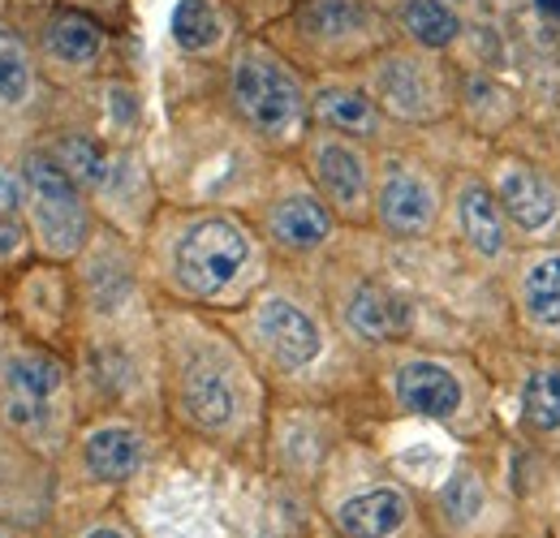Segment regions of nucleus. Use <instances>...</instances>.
<instances>
[{
	"label": "nucleus",
	"mask_w": 560,
	"mask_h": 538,
	"mask_svg": "<svg viewBox=\"0 0 560 538\" xmlns=\"http://www.w3.org/2000/svg\"><path fill=\"white\" fill-rule=\"evenodd\" d=\"M250 259V242L246 233L233 224V220H199L190 224L182 237H177V250H173V276L186 293L195 297H215L224 293L242 268Z\"/></svg>",
	"instance_id": "1"
},
{
	"label": "nucleus",
	"mask_w": 560,
	"mask_h": 538,
	"mask_svg": "<svg viewBox=\"0 0 560 538\" xmlns=\"http://www.w3.org/2000/svg\"><path fill=\"white\" fill-rule=\"evenodd\" d=\"M233 100H237L242 117L264 134H280L302 117V91H298L293 73L277 66L272 57H264V52H246L237 61Z\"/></svg>",
	"instance_id": "2"
},
{
	"label": "nucleus",
	"mask_w": 560,
	"mask_h": 538,
	"mask_svg": "<svg viewBox=\"0 0 560 538\" xmlns=\"http://www.w3.org/2000/svg\"><path fill=\"white\" fill-rule=\"evenodd\" d=\"M26 190H31V202H35L44 242L57 255H73L82 246V237H86V211H82L78 186L57 168V160L35 155L26 164Z\"/></svg>",
	"instance_id": "3"
},
{
	"label": "nucleus",
	"mask_w": 560,
	"mask_h": 538,
	"mask_svg": "<svg viewBox=\"0 0 560 538\" xmlns=\"http://www.w3.org/2000/svg\"><path fill=\"white\" fill-rule=\"evenodd\" d=\"M255 328H259V340L268 344V353L277 358L280 366H289V371H298V366H306V362L319 358V344L324 340H319L315 319L302 306L284 302V297H268L259 306Z\"/></svg>",
	"instance_id": "4"
},
{
	"label": "nucleus",
	"mask_w": 560,
	"mask_h": 538,
	"mask_svg": "<svg viewBox=\"0 0 560 538\" xmlns=\"http://www.w3.org/2000/svg\"><path fill=\"white\" fill-rule=\"evenodd\" d=\"M182 409L203 431L233 426V418H237V384L224 371V362L199 358V362L186 366V375H182Z\"/></svg>",
	"instance_id": "5"
},
{
	"label": "nucleus",
	"mask_w": 560,
	"mask_h": 538,
	"mask_svg": "<svg viewBox=\"0 0 560 538\" xmlns=\"http://www.w3.org/2000/svg\"><path fill=\"white\" fill-rule=\"evenodd\" d=\"M410 513L415 504L401 487H366L337 508L332 522L341 538H397L410 526Z\"/></svg>",
	"instance_id": "6"
},
{
	"label": "nucleus",
	"mask_w": 560,
	"mask_h": 538,
	"mask_svg": "<svg viewBox=\"0 0 560 538\" xmlns=\"http://www.w3.org/2000/svg\"><path fill=\"white\" fill-rule=\"evenodd\" d=\"M500 207H504V215H509L517 229L544 233V229L557 224L560 190L544 173H535V168H526V164H509V168L500 173Z\"/></svg>",
	"instance_id": "7"
},
{
	"label": "nucleus",
	"mask_w": 560,
	"mask_h": 538,
	"mask_svg": "<svg viewBox=\"0 0 560 538\" xmlns=\"http://www.w3.org/2000/svg\"><path fill=\"white\" fill-rule=\"evenodd\" d=\"M397 397L410 413L422 418H453L462 409V384L440 362H406L397 371Z\"/></svg>",
	"instance_id": "8"
},
{
	"label": "nucleus",
	"mask_w": 560,
	"mask_h": 538,
	"mask_svg": "<svg viewBox=\"0 0 560 538\" xmlns=\"http://www.w3.org/2000/svg\"><path fill=\"white\" fill-rule=\"evenodd\" d=\"M380 220L401 233V237H419L435 220V195L431 186L415 173H388V182L380 186Z\"/></svg>",
	"instance_id": "9"
},
{
	"label": "nucleus",
	"mask_w": 560,
	"mask_h": 538,
	"mask_svg": "<svg viewBox=\"0 0 560 538\" xmlns=\"http://www.w3.org/2000/svg\"><path fill=\"white\" fill-rule=\"evenodd\" d=\"M346 324L362 340H397L410 332V306L380 284H362L346 306Z\"/></svg>",
	"instance_id": "10"
},
{
	"label": "nucleus",
	"mask_w": 560,
	"mask_h": 538,
	"mask_svg": "<svg viewBox=\"0 0 560 538\" xmlns=\"http://www.w3.org/2000/svg\"><path fill=\"white\" fill-rule=\"evenodd\" d=\"M272 237L293 246V250H311L332 233V215L324 211V202H315L311 195H284L268 215Z\"/></svg>",
	"instance_id": "11"
},
{
	"label": "nucleus",
	"mask_w": 560,
	"mask_h": 538,
	"mask_svg": "<svg viewBox=\"0 0 560 538\" xmlns=\"http://www.w3.org/2000/svg\"><path fill=\"white\" fill-rule=\"evenodd\" d=\"M82 461H86V470L95 473L100 482H121V478H130L142 461L139 431H130V426H104V431H95V435L82 444Z\"/></svg>",
	"instance_id": "12"
},
{
	"label": "nucleus",
	"mask_w": 560,
	"mask_h": 538,
	"mask_svg": "<svg viewBox=\"0 0 560 538\" xmlns=\"http://www.w3.org/2000/svg\"><path fill=\"white\" fill-rule=\"evenodd\" d=\"M9 388H13V418H35L48 397L61 388V366L44 353H18L9 362Z\"/></svg>",
	"instance_id": "13"
},
{
	"label": "nucleus",
	"mask_w": 560,
	"mask_h": 538,
	"mask_svg": "<svg viewBox=\"0 0 560 538\" xmlns=\"http://www.w3.org/2000/svg\"><path fill=\"white\" fill-rule=\"evenodd\" d=\"M315 177L319 186L341 202V207H353V202L366 195V164L362 155L346 147V142H324L315 151Z\"/></svg>",
	"instance_id": "14"
},
{
	"label": "nucleus",
	"mask_w": 560,
	"mask_h": 538,
	"mask_svg": "<svg viewBox=\"0 0 560 538\" xmlns=\"http://www.w3.org/2000/svg\"><path fill=\"white\" fill-rule=\"evenodd\" d=\"M457 215H462V233L466 242L479 250V255H500L504 250V215H500V202L483 186H466L462 199H457Z\"/></svg>",
	"instance_id": "15"
},
{
	"label": "nucleus",
	"mask_w": 560,
	"mask_h": 538,
	"mask_svg": "<svg viewBox=\"0 0 560 538\" xmlns=\"http://www.w3.org/2000/svg\"><path fill=\"white\" fill-rule=\"evenodd\" d=\"M315 117L341 134H375L380 126V113L375 104L362 95V91H350V86H328L315 95Z\"/></svg>",
	"instance_id": "16"
},
{
	"label": "nucleus",
	"mask_w": 560,
	"mask_h": 538,
	"mask_svg": "<svg viewBox=\"0 0 560 538\" xmlns=\"http://www.w3.org/2000/svg\"><path fill=\"white\" fill-rule=\"evenodd\" d=\"M522 306L539 328L560 324V255H539L522 276Z\"/></svg>",
	"instance_id": "17"
},
{
	"label": "nucleus",
	"mask_w": 560,
	"mask_h": 538,
	"mask_svg": "<svg viewBox=\"0 0 560 538\" xmlns=\"http://www.w3.org/2000/svg\"><path fill=\"white\" fill-rule=\"evenodd\" d=\"M488 508V487L475 470H457L440 491V517L453 530H470Z\"/></svg>",
	"instance_id": "18"
},
{
	"label": "nucleus",
	"mask_w": 560,
	"mask_h": 538,
	"mask_svg": "<svg viewBox=\"0 0 560 538\" xmlns=\"http://www.w3.org/2000/svg\"><path fill=\"white\" fill-rule=\"evenodd\" d=\"M100 44H104L100 26H95L91 17H82V13H61V17H52V26H48V48H52L66 66H86V61H95V57H100Z\"/></svg>",
	"instance_id": "19"
},
{
	"label": "nucleus",
	"mask_w": 560,
	"mask_h": 538,
	"mask_svg": "<svg viewBox=\"0 0 560 538\" xmlns=\"http://www.w3.org/2000/svg\"><path fill=\"white\" fill-rule=\"evenodd\" d=\"M57 168L70 177L78 190H82V186L100 190V186L108 182V155H104V147L91 142V138H78V134L61 138V142H57Z\"/></svg>",
	"instance_id": "20"
},
{
	"label": "nucleus",
	"mask_w": 560,
	"mask_h": 538,
	"mask_svg": "<svg viewBox=\"0 0 560 538\" xmlns=\"http://www.w3.org/2000/svg\"><path fill=\"white\" fill-rule=\"evenodd\" d=\"M522 418L539 435L560 426V366H544L530 375V384L522 393Z\"/></svg>",
	"instance_id": "21"
},
{
	"label": "nucleus",
	"mask_w": 560,
	"mask_h": 538,
	"mask_svg": "<svg viewBox=\"0 0 560 538\" xmlns=\"http://www.w3.org/2000/svg\"><path fill=\"white\" fill-rule=\"evenodd\" d=\"M380 91H384L388 108L401 113V117H422L427 113V82H422L419 69L406 66V61H393V66L380 69Z\"/></svg>",
	"instance_id": "22"
},
{
	"label": "nucleus",
	"mask_w": 560,
	"mask_h": 538,
	"mask_svg": "<svg viewBox=\"0 0 560 538\" xmlns=\"http://www.w3.org/2000/svg\"><path fill=\"white\" fill-rule=\"evenodd\" d=\"M406 26L410 35L427 44V48H444L453 35H457V13L440 0H410L406 4Z\"/></svg>",
	"instance_id": "23"
},
{
	"label": "nucleus",
	"mask_w": 560,
	"mask_h": 538,
	"mask_svg": "<svg viewBox=\"0 0 560 538\" xmlns=\"http://www.w3.org/2000/svg\"><path fill=\"white\" fill-rule=\"evenodd\" d=\"M173 35H177L182 48L203 52L220 35V17H215V9H211L208 0H182L177 13H173Z\"/></svg>",
	"instance_id": "24"
},
{
	"label": "nucleus",
	"mask_w": 560,
	"mask_h": 538,
	"mask_svg": "<svg viewBox=\"0 0 560 538\" xmlns=\"http://www.w3.org/2000/svg\"><path fill=\"white\" fill-rule=\"evenodd\" d=\"M26 95H31V57L18 35L0 31V100L22 104Z\"/></svg>",
	"instance_id": "25"
},
{
	"label": "nucleus",
	"mask_w": 560,
	"mask_h": 538,
	"mask_svg": "<svg viewBox=\"0 0 560 538\" xmlns=\"http://www.w3.org/2000/svg\"><path fill=\"white\" fill-rule=\"evenodd\" d=\"M362 22L358 4L353 0H311L306 13H302V26L319 39H337V35H350L353 26Z\"/></svg>",
	"instance_id": "26"
},
{
	"label": "nucleus",
	"mask_w": 560,
	"mask_h": 538,
	"mask_svg": "<svg viewBox=\"0 0 560 538\" xmlns=\"http://www.w3.org/2000/svg\"><path fill=\"white\" fill-rule=\"evenodd\" d=\"M26 202V182H18L13 173L0 177V215H18V207Z\"/></svg>",
	"instance_id": "27"
},
{
	"label": "nucleus",
	"mask_w": 560,
	"mask_h": 538,
	"mask_svg": "<svg viewBox=\"0 0 560 538\" xmlns=\"http://www.w3.org/2000/svg\"><path fill=\"white\" fill-rule=\"evenodd\" d=\"M22 246V229H18V215H0V255H13Z\"/></svg>",
	"instance_id": "28"
},
{
	"label": "nucleus",
	"mask_w": 560,
	"mask_h": 538,
	"mask_svg": "<svg viewBox=\"0 0 560 538\" xmlns=\"http://www.w3.org/2000/svg\"><path fill=\"white\" fill-rule=\"evenodd\" d=\"M86 538H126L121 530H113V526H100V530H91Z\"/></svg>",
	"instance_id": "29"
},
{
	"label": "nucleus",
	"mask_w": 560,
	"mask_h": 538,
	"mask_svg": "<svg viewBox=\"0 0 560 538\" xmlns=\"http://www.w3.org/2000/svg\"><path fill=\"white\" fill-rule=\"evenodd\" d=\"M539 9H544V13H557L560 17V0H539Z\"/></svg>",
	"instance_id": "30"
}]
</instances>
